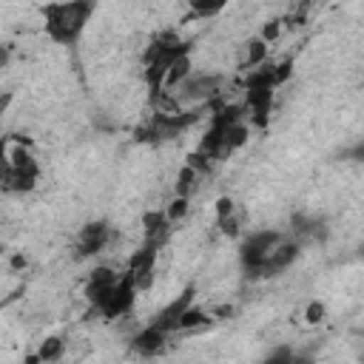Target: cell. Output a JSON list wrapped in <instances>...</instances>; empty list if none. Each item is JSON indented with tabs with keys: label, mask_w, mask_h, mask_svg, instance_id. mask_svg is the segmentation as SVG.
Returning a JSON list of instances; mask_svg holds the SVG:
<instances>
[{
	"label": "cell",
	"mask_w": 364,
	"mask_h": 364,
	"mask_svg": "<svg viewBox=\"0 0 364 364\" xmlns=\"http://www.w3.org/2000/svg\"><path fill=\"white\" fill-rule=\"evenodd\" d=\"M165 247H159V245H154V242H139V247L128 256V262H125V273L134 279V284H136V290L139 293H145V290H151L154 287V279H156V267H159V253H162Z\"/></svg>",
	"instance_id": "cell-6"
},
{
	"label": "cell",
	"mask_w": 364,
	"mask_h": 364,
	"mask_svg": "<svg viewBox=\"0 0 364 364\" xmlns=\"http://www.w3.org/2000/svg\"><path fill=\"white\" fill-rule=\"evenodd\" d=\"M225 6H228V0H188L191 14H193V17H202V20L219 14Z\"/></svg>",
	"instance_id": "cell-18"
},
{
	"label": "cell",
	"mask_w": 364,
	"mask_h": 364,
	"mask_svg": "<svg viewBox=\"0 0 364 364\" xmlns=\"http://www.w3.org/2000/svg\"><path fill=\"white\" fill-rule=\"evenodd\" d=\"M191 71H193V60H191V51H185V54H179V57L168 65L165 80H162V91H173Z\"/></svg>",
	"instance_id": "cell-13"
},
{
	"label": "cell",
	"mask_w": 364,
	"mask_h": 364,
	"mask_svg": "<svg viewBox=\"0 0 364 364\" xmlns=\"http://www.w3.org/2000/svg\"><path fill=\"white\" fill-rule=\"evenodd\" d=\"M267 51L270 46L262 40V37H250L245 46H242V68H256L267 60Z\"/></svg>",
	"instance_id": "cell-15"
},
{
	"label": "cell",
	"mask_w": 364,
	"mask_h": 364,
	"mask_svg": "<svg viewBox=\"0 0 364 364\" xmlns=\"http://www.w3.org/2000/svg\"><path fill=\"white\" fill-rule=\"evenodd\" d=\"M168 341H171V336L165 333V330H159L156 324H142L134 336H131V350L136 353V355H142V358H154V355H159L165 347H168Z\"/></svg>",
	"instance_id": "cell-9"
},
{
	"label": "cell",
	"mask_w": 364,
	"mask_h": 364,
	"mask_svg": "<svg viewBox=\"0 0 364 364\" xmlns=\"http://www.w3.org/2000/svg\"><path fill=\"white\" fill-rule=\"evenodd\" d=\"M162 210H165V216H168V222H171V225H179V222L191 213V199H188V196H176V193H173V196H171V202H168Z\"/></svg>",
	"instance_id": "cell-16"
},
{
	"label": "cell",
	"mask_w": 364,
	"mask_h": 364,
	"mask_svg": "<svg viewBox=\"0 0 364 364\" xmlns=\"http://www.w3.org/2000/svg\"><path fill=\"white\" fill-rule=\"evenodd\" d=\"M117 276H119V270H114L111 264H97V267L88 273L85 287H82V296L88 299V304H97V301L111 290V284L117 282Z\"/></svg>",
	"instance_id": "cell-11"
},
{
	"label": "cell",
	"mask_w": 364,
	"mask_h": 364,
	"mask_svg": "<svg viewBox=\"0 0 364 364\" xmlns=\"http://www.w3.org/2000/svg\"><path fill=\"white\" fill-rule=\"evenodd\" d=\"M26 267H28V259H26V253H20V250L9 253V270H11V273H20V270H26Z\"/></svg>",
	"instance_id": "cell-23"
},
{
	"label": "cell",
	"mask_w": 364,
	"mask_h": 364,
	"mask_svg": "<svg viewBox=\"0 0 364 364\" xmlns=\"http://www.w3.org/2000/svg\"><path fill=\"white\" fill-rule=\"evenodd\" d=\"M136 296H139V290H136L134 279L125 270H119V276L111 284V290L97 304H91V310L97 316H102L105 321H119V318H128L131 316V310L136 304Z\"/></svg>",
	"instance_id": "cell-5"
},
{
	"label": "cell",
	"mask_w": 364,
	"mask_h": 364,
	"mask_svg": "<svg viewBox=\"0 0 364 364\" xmlns=\"http://www.w3.org/2000/svg\"><path fill=\"white\" fill-rule=\"evenodd\" d=\"M216 321H213V316L208 313V307H199L196 301L191 304V307H185L176 318H173V324H171V338H179V336H196V333H205V330H210Z\"/></svg>",
	"instance_id": "cell-8"
},
{
	"label": "cell",
	"mask_w": 364,
	"mask_h": 364,
	"mask_svg": "<svg viewBox=\"0 0 364 364\" xmlns=\"http://www.w3.org/2000/svg\"><path fill=\"white\" fill-rule=\"evenodd\" d=\"M11 102H14V91H3V94H0V119L6 117V111H9Z\"/></svg>",
	"instance_id": "cell-25"
},
{
	"label": "cell",
	"mask_w": 364,
	"mask_h": 364,
	"mask_svg": "<svg viewBox=\"0 0 364 364\" xmlns=\"http://www.w3.org/2000/svg\"><path fill=\"white\" fill-rule=\"evenodd\" d=\"M208 313L213 316V321H225V318H230V316L236 313V307H233L230 301H222V304H210Z\"/></svg>",
	"instance_id": "cell-21"
},
{
	"label": "cell",
	"mask_w": 364,
	"mask_h": 364,
	"mask_svg": "<svg viewBox=\"0 0 364 364\" xmlns=\"http://www.w3.org/2000/svg\"><path fill=\"white\" fill-rule=\"evenodd\" d=\"M324 318H327V304H324L321 299H310L307 307H304V321L316 327V324H321Z\"/></svg>",
	"instance_id": "cell-19"
},
{
	"label": "cell",
	"mask_w": 364,
	"mask_h": 364,
	"mask_svg": "<svg viewBox=\"0 0 364 364\" xmlns=\"http://www.w3.org/2000/svg\"><path fill=\"white\" fill-rule=\"evenodd\" d=\"M242 225H245V219H242V213H239V210H233V213H228V216L216 219L219 233H222V236H228V239H239V236L245 233V230H242Z\"/></svg>",
	"instance_id": "cell-17"
},
{
	"label": "cell",
	"mask_w": 364,
	"mask_h": 364,
	"mask_svg": "<svg viewBox=\"0 0 364 364\" xmlns=\"http://www.w3.org/2000/svg\"><path fill=\"white\" fill-rule=\"evenodd\" d=\"M301 247H304V245H301L296 236L284 233V236L279 239V245L270 250V256L256 267V273H253L250 282H267V279H276V276L287 273V270L296 264V259L301 256Z\"/></svg>",
	"instance_id": "cell-7"
},
{
	"label": "cell",
	"mask_w": 364,
	"mask_h": 364,
	"mask_svg": "<svg viewBox=\"0 0 364 364\" xmlns=\"http://www.w3.org/2000/svg\"><path fill=\"white\" fill-rule=\"evenodd\" d=\"M117 242H119V233L108 219H91L77 230L71 256H74V262H88V259H97L105 250H111Z\"/></svg>",
	"instance_id": "cell-3"
},
{
	"label": "cell",
	"mask_w": 364,
	"mask_h": 364,
	"mask_svg": "<svg viewBox=\"0 0 364 364\" xmlns=\"http://www.w3.org/2000/svg\"><path fill=\"white\" fill-rule=\"evenodd\" d=\"M3 256H6V247H3V245H0V262H3Z\"/></svg>",
	"instance_id": "cell-26"
},
{
	"label": "cell",
	"mask_w": 364,
	"mask_h": 364,
	"mask_svg": "<svg viewBox=\"0 0 364 364\" xmlns=\"http://www.w3.org/2000/svg\"><path fill=\"white\" fill-rule=\"evenodd\" d=\"M282 236H284V230H279V228H256V230H247L239 236V267L247 282L253 279L256 267L270 256V250L279 245Z\"/></svg>",
	"instance_id": "cell-4"
},
{
	"label": "cell",
	"mask_w": 364,
	"mask_h": 364,
	"mask_svg": "<svg viewBox=\"0 0 364 364\" xmlns=\"http://www.w3.org/2000/svg\"><path fill=\"white\" fill-rule=\"evenodd\" d=\"M168 94H173V100L179 102V108H205V111H208V105H210L213 100H219V97L228 94V77L219 74V71L193 68V71H191L173 91H168Z\"/></svg>",
	"instance_id": "cell-2"
},
{
	"label": "cell",
	"mask_w": 364,
	"mask_h": 364,
	"mask_svg": "<svg viewBox=\"0 0 364 364\" xmlns=\"http://www.w3.org/2000/svg\"><path fill=\"white\" fill-rule=\"evenodd\" d=\"M11 63V46L9 43H0V71H6Z\"/></svg>",
	"instance_id": "cell-24"
},
{
	"label": "cell",
	"mask_w": 364,
	"mask_h": 364,
	"mask_svg": "<svg viewBox=\"0 0 364 364\" xmlns=\"http://www.w3.org/2000/svg\"><path fill=\"white\" fill-rule=\"evenodd\" d=\"M282 28H284V20H267L259 37H262V40H264V43L270 46V43H276V40L282 37Z\"/></svg>",
	"instance_id": "cell-20"
},
{
	"label": "cell",
	"mask_w": 364,
	"mask_h": 364,
	"mask_svg": "<svg viewBox=\"0 0 364 364\" xmlns=\"http://www.w3.org/2000/svg\"><path fill=\"white\" fill-rule=\"evenodd\" d=\"M68 353V338L65 336H46L37 344V361L40 364H51V361H63Z\"/></svg>",
	"instance_id": "cell-12"
},
{
	"label": "cell",
	"mask_w": 364,
	"mask_h": 364,
	"mask_svg": "<svg viewBox=\"0 0 364 364\" xmlns=\"http://www.w3.org/2000/svg\"><path fill=\"white\" fill-rule=\"evenodd\" d=\"M213 210H216V219H222V216H228V213H233V210H236V202H233L230 196H219Z\"/></svg>",
	"instance_id": "cell-22"
},
{
	"label": "cell",
	"mask_w": 364,
	"mask_h": 364,
	"mask_svg": "<svg viewBox=\"0 0 364 364\" xmlns=\"http://www.w3.org/2000/svg\"><path fill=\"white\" fill-rule=\"evenodd\" d=\"M199 182H202V173L185 162V165L179 168L176 179H173V193H176V196H188V199H193V193L199 191Z\"/></svg>",
	"instance_id": "cell-14"
},
{
	"label": "cell",
	"mask_w": 364,
	"mask_h": 364,
	"mask_svg": "<svg viewBox=\"0 0 364 364\" xmlns=\"http://www.w3.org/2000/svg\"><path fill=\"white\" fill-rule=\"evenodd\" d=\"M171 233H173V225L168 222V216H165L162 208H154V210H145L142 213V239L145 242H154V245L165 247L168 239H171Z\"/></svg>",
	"instance_id": "cell-10"
},
{
	"label": "cell",
	"mask_w": 364,
	"mask_h": 364,
	"mask_svg": "<svg viewBox=\"0 0 364 364\" xmlns=\"http://www.w3.org/2000/svg\"><path fill=\"white\" fill-rule=\"evenodd\" d=\"M94 11L97 0H51L40 9L43 31L54 46H77Z\"/></svg>",
	"instance_id": "cell-1"
}]
</instances>
